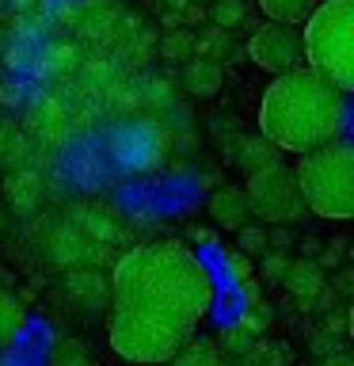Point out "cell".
Listing matches in <instances>:
<instances>
[{"instance_id":"1","label":"cell","mask_w":354,"mask_h":366,"mask_svg":"<svg viewBox=\"0 0 354 366\" xmlns=\"http://www.w3.org/2000/svg\"><path fill=\"white\" fill-rule=\"evenodd\" d=\"M111 297V351L137 366H164L210 313L213 282L187 244L153 240L114 263Z\"/></svg>"},{"instance_id":"2","label":"cell","mask_w":354,"mask_h":366,"mask_svg":"<svg viewBox=\"0 0 354 366\" xmlns=\"http://www.w3.org/2000/svg\"><path fill=\"white\" fill-rule=\"evenodd\" d=\"M347 130V96L316 69H285L259 99V134L278 153H308Z\"/></svg>"},{"instance_id":"3","label":"cell","mask_w":354,"mask_h":366,"mask_svg":"<svg viewBox=\"0 0 354 366\" xmlns=\"http://www.w3.org/2000/svg\"><path fill=\"white\" fill-rule=\"evenodd\" d=\"M297 191L308 214L324 217V222H347L354 217V149L350 142H335L316 145L301 153L293 168Z\"/></svg>"},{"instance_id":"4","label":"cell","mask_w":354,"mask_h":366,"mask_svg":"<svg viewBox=\"0 0 354 366\" xmlns=\"http://www.w3.org/2000/svg\"><path fill=\"white\" fill-rule=\"evenodd\" d=\"M301 61L343 96L354 88V0H320L301 23Z\"/></svg>"},{"instance_id":"5","label":"cell","mask_w":354,"mask_h":366,"mask_svg":"<svg viewBox=\"0 0 354 366\" xmlns=\"http://www.w3.org/2000/svg\"><path fill=\"white\" fill-rule=\"evenodd\" d=\"M244 199H248L251 217H259L263 225H285V222H297L301 214H308L301 202V191H297L293 168H285L282 160L270 168L251 172L244 183Z\"/></svg>"},{"instance_id":"6","label":"cell","mask_w":354,"mask_h":366,"mask_svg":"<svg viewBox=\"0 0 354 366\" xmlns=\"http://www.w3.org/2000/svg\"><path fill=\"white\" fill-rule=\"evenodd\" d=\"M248 57L263 73H285V69L301 65V27H285V23H263L248 39Z\"/></svg>"},{"instance_id":"7","label":"cell","mask_w":354,"mask_h":366,"mask_svg":"<svg viewBox=\"0 0 354 366\" xmlns=\"http://www.w3.org/2000/svg\"><path fill=\"white\" fill-rule=\"evenodd\" d=\"M210 217L221 229H236L251 217V210H248V199H244V187H217L213 194H210Z\"/></svg>"},{"instance_id":"8","label":"cell","mask_w":354,"mask_h":366,"mask_svg":"<svg viewBox=\"0 0 354 366\" xmlns=\"http://www.w3.org/2000/svg\"><path fill=\"white\" fill-rule=\"evenodd\" d=\"M282 282H285V290L297 294V297H313V294L324 290V271H320L313 259H290L282 271Z\"/></svg>"},{"instance_id":"9","label":"cell","mask_w":354,"mask_h":366,"mask_svg":"<svg viewBox=\"0 0 354 366\" xmlns=\"http://www.w3.org/2000/svg\"><path fill=\"white\" fill-rule=\"evenodd\" d=\"M282 153L274 149L263 134H248V137H240V145H236V164L248 172H259V168H270V164H278Z\"/></svg>"},{"instance_id":"10","label":"cell","mask_w":354,"mask_h":366,"mask_svg":"<svg viewBox=\"0 0 354 366\" xmlns=\"http://www.w3.org/2000/svg\"><path fill=\"white\" fill-rule=\"evenodd\" d=\"M183 88L191 92V96H217L221 92V65L210 61V57H202V61H191L183 69Z\"/></svg>"},{"instance_id":"11","label":"cell","mask_w":354,"mask_h":366,"mask_svg":"<svg viewBox=\"0 0 354 366\" xmlns=\"http://www.w3.org/2000/svg\"><path fill=\"white\" fill-rule=\"evenodd\" d=\"M259 11L270 23H285V27H301V23L313 16V8L320 0H256Z\"/></svg>"},{"instance_id":"12","label":"cell","mask_w":354,"mask_h":366,"mask_svg":"<svg viewBox=\"0 0 354 366\" xmlns=\"http://www.w3.org/2000/svg\"><path fill=\"white\" fill-rule=\"evenodd\" d=\"M164 366H221V355H217V343L213 340H194L191 336Z\"/></svg>"},{"instance_id":"13","label":"cell","mask_w":354,"mask_h":366,"mask_svg":"<svg viewBox=\"0 0 354 366\" xmlns=\"http://www.w3.org/2000/svg\"><path fill=\"white\" fill-rule=\"evenodd\" d=\"M23 320H27V313H23V302H19L11 290H4V286H0V347H8V343L19 336Z\"/></svg>"},{"instance_id":"14","label":"cell","mask_w":354,"mask_h":366,"mask_svg":"<svg viewBox=\"0 0 354 366\" xmlns=\"http://www.w3.org/2000/svg\"><path fill=\"white\" fill-rule=\"evenodd\" d=\"M213 23L221 31H233V27H240L244 23V16H248V8H244V0H213Z\"/></svg>"},{"instance_id":"15","label":"cell","mask_w":354,"mask_h":366,"mask_svg":"<svg viewBox=\"0 0 354 366\" xmlns=\"http://www.w3.org/2000/svg\"><path fill=\"white\" fill-rule=\"evenodd\" d=\"M236 240H240V252H244V256H263V252H267V244H270V240H267V225H240L236 229Z\"/></svg>"},{"instance_id":"16","label":"cell","mask_w":354,"mask_h":366,"mask_svg":"<svg viewBox=\"0 0 354 366\" xmlns=\"http://www.w3.org/2000/svg\"><path fill=\"white\" fill-rule=\"evenodd\" d=\"M194 50V39L191 34H171V39L164 42V54L168 57H183V54H191Z\"/></svg>"},{"instance_id":"17","label":"cell","mask_w":354,"mask_h":366,"mask_svg":"<svg viewBox=\"0 0 354 366\" xmlns=\"http://www.w3.org/2000/svg\"><path fill=\"white\" fill-rule=\"evenodd\" d=\"M324 366H354V362H350V355L335 351V355H328V359H324Z\"/></svg>"},{"instance_id":"18","label":"cell","mask_w":354,"mask_h":366,"mask_svg":"<svg viewBox=\"0 0 354 366\" xmlns=\"http://www.w3.org/2000/svg\"><path fill=\"white\" fill-rule=\"evenodd\" d=\"M285 263H290V259H282V256H274V259H267V271L274 274V279H278V274L285 271Z\"/></svg>"},{"instance_id":"19","label":"cell","mask_w":354,"mask_h":366,"mask_svg":"<svg viewBox=\"0 0 354 366\" xmlns=\"http://www.w3.org/2000/svg\"><path fill=\"white\" fill-rule=\"evenodd\" d=\"M194 4H213V0H194Z\"/></svg>"}]
</instances>
